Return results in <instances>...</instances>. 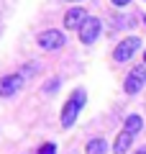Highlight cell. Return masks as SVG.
I'll use <instances>...</instances> for the list:
<instances>
[{
    "label": "cell",
    "instance_id": "1",
    "mask_svg": "<svg viewBox=\"0 0 146 154\" xmlns=\"http://www.w3.org/2000/svg\"><path fill=\"white\" fill-rule=\"evenodd\" d=\"M85 100H87V93L85 90H75V93L69 95V100L64 103V108H62V126L69 128L72 123L77 121V116H80V110L85 108Z\"/></svg>",
    "mask_w": 146,
    "mask_h": 154
},
{
    "label": "cell",
    "instance_id": "2",
    "mask_svg": "<svg viewBox=\"0 0 146 154\" xmlns=\"http://www.w3.org/2000/svg\"><path fill=\"white\" fill-rule=\"evenodd\" d=\"M36 41H38V46H41V49L56 51V49H62V46H64V33L56 31V28H51V31H41V33L36 36Z\"/></svg>",
    "mask_w": 146,
    "mask_h": 154
},
{
    "label": "cell",
    "instance_id": "3",
    "mask_svg": "<svg viewBox=\"0 0 146 154\" xmlns=\"http://www.w3.org/2000/svg\"><path fill=\"white\" fill-rule=\"evenodd\" d=\"M141 46V38L138 36H128V38H123L118 46H115V51H113V59L115 62H128L131 57L136 54V49Z\"/></svg>",
    "mask_w": 146,
    "mask_h": 154
},
{
    "label": "cell",
    "instance_id": "4",
    "mask_svg": "<svg viewBox=\"0 0 146 154\" xmlns=\"http://www.w3.org/2000/svg\"><path fill=\"white\" fill-rule=\"evenodd\" d=\"M144 82H146V69L144 67H133V69L128 72V77H126V82H123V90L128 95H136L144 88Z\"/></svg>",
    "mask_w": 146,
    "mask_h": 154
},
{
    "label": "cell",
    "instance_id": "5",
    "mask_svg": "<svg viewBox=\"0 0 146 154\" xmlns=\"http://www.w3.org/2000/svg\"><path fill=\"white\" fill-rule=\"evenodd\" d=\"M21 88H23V75H5V77H0V95H3V98L16 95Z\"/></svg>",
    "mask_w": 146,
    "mask_h": 154
},
{
    "label": "cell",
    "instance_id": "6",
    "mask_svg": "<svg viewBox=\"0 0 146 154\" xmlns=\"http://www.w3.org/2000/svg\"><path fill=\"white\" fill-rule=\"evenodd\" d=\"M100 28H103V23L97 21V18H87V21L82 23V28H80V41L82 44H92V41L100 36Z\"/></svg>",
    "mask_w": 146,
    "mask_h": 154
},
{
    "label": "cell",
    "instance_id": "7",
    "mask_svg": "<svg viewBox=\"0 0 146 154\" xmlns=\"http://www.w3.org/2000/svg\"><path fill=\"white\" fill-rule=\"evenodd\" d=\"M85 21H87L85 8H69L67 16H64V28H75V31H80Z\"/></svg>",
    "mask_w": 146,
    "mask_h": 154
},
{
    "label": "cell",
    "instance_id": "8",
    "mask_svg": "<svg viewBox=\"0 0 146 154\" xmlns=\"http://www.w3.org/2000/svg\"><path fill=\"white\" fill-rule=\"evenodd\" d=\"M131 141H133V136H131L128 131H120L118 139H115V144H113V152L115 154H126L131 149Z\"/></svg>",
    "mask_w": 146,
    "mask_h": 154
},
{
    "label": "cell",
    "instance_id": "9",
    "mask_svg": "<svg viewBox=\"0 0 146 154\" xmlns=\"http://www.w3.org/2000/svg\"><path fill=\"white\" fill-rule=\"evenodd\" d=\"M141 128H144V118H141V116L133 113V116H128V118H126V128H123V131H128L131 136H136Z\"/></svg>",
    "mask_w": 146,
    "mask_h": 154
},
{
    "label": "cell",
    "instance_id": "10",
    "mask_svg": "<svg viewBox=\"0 0 146 154\" xmlns=\"http://www.w3.org/2000/svg\"><path fill=\"white\" fill-rule=\"evenodd\" d=\"M85 152L87 154H105L108 152V144H105V139H92V141H87Z\"/></svg>",
    "mask_w": 146,
    "mask_h": 154
},
{
    "label": "cell",
    "instance_id": "11",
    "mask_svg": "<svg viewBox=\"0 0 146 154\" xmlns=\"http://www.w3.org/2000/svg\"><path fill=\"white\" fill-rule=\"evenodd\" d=\"M56 88H59V80H49V82L44 85V93H54Z\"/></svg>",
    "mask_w": 146,
    "mask_h": 154
},
{
    "label": "cell",
    "instance_id": "12",
    "mask_svg": "<svg viewBox=\"0 0 146 154\" xmlns=\"http://www.w3.org/2000/svg\"><path fill=\"white\" fill-rule=\"evenodd\" d=\"M38 154H56V146L54 144H44V146L38 149Z\"/></svg>",
    "mask_w": 146,
    "mask_h": 154
},
{
    "label": "cell",
    "instance_id": "13",
    "mask_svg": "<svg viewBox=\"0 0 146 154\" xmlns=\"http://www.w3.org/2000/svg\"><path fill=\"white\" fill-rule=\"evenodd\" d=\"M113 5H128V0H113Z\"/></svg>",
    "mask_w": 146,
    "mask_h": 154
},
{
    "label": "cell",
    "instance_id": "14",
    "mask_svg": "<svg viewBox=\"0 0 146 154\" xmlns=\"http://www.w3.org/2000/svg\"><path fill=\"white\" fill-rule=\"evenodd\" d=\"M136 154H146V149H138V152H136Z\"/></svg>",
    "mask_w": 146,
    "mask_h": 154
},
{
    "label": "cell",
    "instance_id": "15",
    "mask_svg": "<svg viewBox=\"0 0 146 154\" xmlns=\"http://www.w3.org/2000/svg\"><path fill=\"white\" fill-rule=\"evenodd\" d=\"M67 3H80V0H67Z\"/></svg>",
    "mask_w": 146,
    "mask_h": 154
},
{
    "label": "cell",
    "instance_id": "16",
    "mask_svg": "<svg viewBox=\"0 0 146 154\" xmlns=\"http://www.w3.org/2000/svg\"><path fill=\"white\" fill-rule=\"evenodd\" d=\"M144 62H146V51H144Z\"/></svg>",
    "mask_w": 146,
    "mask_h": 154
}]
</instances>
